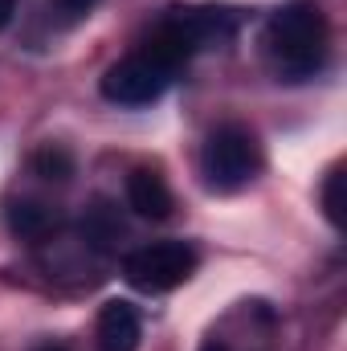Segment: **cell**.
<instances>
[{
	"instance_id": "9",
	"label": "cell",
	"mask_w": 347,
	"mask_h": 351,
	"mask_svg": "<svg viewBox=\"0 0 347 351\" xmlns=\"http://www.w3.org/2000/svg\"><path fill=\"white\" fill-rule=\"evenodd\" d=\"M119 237H123V225H119L115 208L106 200H94V208H86V217H82V241L98 254H110Z\"/></svg>"
},
{
	"instance_id": "2",
	"label": "cell",
	"mask_w": 347,
	"mask_h": 351,
	"mask_svg": "<svg viewBox=\"0 0 347 351\" xmlns=\"http://www.w3.org/2000/svg\"><path fill=\"white\" fill-rule=\"evenodd\" d=\"M233 29H237V16L229 8H176L160 21V29L147 37L143 49H152L156 58L180 70V62H188L192 53L229 41Z\"/></svg>"
},
{
	"instance_id": "4",
	"label": "cell",
	"mask_w": 347,
	"mask_h": 351,
	"mask_svg": "<svg viewBox=\"0 0 347 351\" xmlns=\"http://www.w3.org/2000/svg\"><path fill=\"white\" fill-rule=\"evenodd\" d=\"M192 274H196V250L184 245V241H152V245H139L123 262V278L139 294H168L176 286H184Z\"/></svg>"
},
{
	"instance_id": "11",
	"label": "cell",
	"mask_w": 347,
	"mask_h": 351,
	"mask_svg": "<svg viewBox=\"0 0 347 351\" xmlns=\"http://www.w3.org/2000/svg\"><path fill=\"white\" fill-rule=\"evenodd\" d=\"M323 208H327V221H331L335 229H344V168H331V172H327Z\"/></svg>"
},
{
	"instance_id": "14",
	"label": "cell",
	"mask_w": 347,
	"mask_h": 351,
	"mask_svg": "<svg viewBox=\"0 0 347 351\" xmlns=\"http://www.w3.org/2000/svg\"><path fill=\"white\" fill-rule=\"evenodd\" d=\"M200 351H229V348H225V339H208Z\"/></svg>"
},
{
	"instance_id": "1",
	"label": "cell",
	"mask_w": 347,
	"mask_h": 351,
	"mask_svg": "<svg viewBox=\"0 0 347 351\" xmlns=\"http://www.w3.org/2000/svg\"><path fill=\"white\" fill-rule=\"evenodd\" d=\"M265 62L270 70L282 78V82H307L323 70L327 62V45H331V33H327V16L315 0H290L282 4L270 25H265Z\"/></svg>"
},
{
	"instance_id": "5",
	"label": "cell",
	"mask_w": 347,
	"mask_h": 351,
	"mask_svg": "<svg viewBox=\"0 0 347 351\" xmlns=\"http://www.w3.org/2000/svg\"><path fill=\"white\" fill-rule=\"evenodd\" d=\"M172 78H176V66H168L164 58H156L152 49H139V53L115 62L102 74L98 90L115 106H147V102H156L164 90L172 86Z\"/></svg>"
},
{
	"instance_id": "15",
	"label": "cell",
	"mask_w": 347,
	"mask_h": 351,
	"mask_svg": "<svg viewBox=\"0 0 347 351\" xmlns=\"http://www.w3.org/2000/svg\"><path fill=\"white\" fill-rule=\"evenodd\" d=\"M37 351H66V348H53V343H45V348H37Z\"/></svg>"
},
{
	"instance_id": "6",
	"label": "cell",
	"mask_w": 347,
	"mask_h": 351,
	"mask_svg": "<svg viewBox=\"0 0 347 351\" xmlns=\"http://www.w3.org/2000/svg\"><path fill=\"white\" fill-rule=\"evenodd\" d=\"M139 311L123 298H110L102 311H98V327H94V343L98 351H135L139 348Z\"/></svg>"
},
{
	"instance_id": "10",
	"label": "cell",
	"mask_w": 347,
	"mask_h": 351,
	"mask_svg": "<svg viewBox=\"0 0 347 351\" xmlns=\"http://www.w3.org/2000/svg\"><path fill=\"white\" fill-rule=\"evenodd\" d=\"M33 172L41 176V180H58V184H66V180L74 176V160H70L66 147H41V152L33 156Z\"/></svg>"
},
{
	"instance_id": "3",
	"label": "cell",
	"mask_w": 347,
	"mask_h": 351,
	"mask_svg": "<svg viewBox=\"0 0 347 351\" xmlns=\"http://www.w3.org/2000/svg\"><path fill=\"white\" fill-rule=\"evenodd\" d=\"M200 172H204V184L213 192H237V188H246L261 172V147H258V139H254V131H246L237 123L217 127L208 135L204 152H200Z\"/></svg>"
},
{
	"instance_id": "13",
	"label": "cell",
	"mask_w": 347,
	"mask_h": 351,
	"mask_svg": "<svg viewBox=\"0 0 347 351\" xmlns=\"http://www.w3.org/2000/svg\"><path fill=\"white\" fill-rule=\"evenodd\" d=\"M12 12H16V0H0V29L12 21Z\"/></svg>"
},
{
	"instance_id": "12",
	"label": "cell",
	"mask_w": 347,
	"mask_h": 351,
	"mask_svg": "<svg viewBox=\"0 0 347 351\" xmlns=\"http://www.w3.org/2000/svg\"><path fill=\"white\" fill-rule=\"evenodd\" d=\"M53 4H58L62 12H74V16H82V12H90L98 0H53Z\"/></svg>"
},
{
	"instance_id": "8",
	"label": "cell",
	"mask_w": 347,
	"mask_h": 351,
	"mask_svg": "<svg viewBox=\"0 0 347 351\" xmlns=\"http://www.w3.org/2000/svg\"><path fill=\"white\" fill-rule=\"evenodd\" d=\"M8 229L16 237H25V241H41V237H49L58 229V213L37 204V200H16L8 208Z\"/></svg>"
},
{
	"instance_id": "7",
	"label": "cell",
	"mask_w": 347,
	"mask_h": 351,
	"mask_svg": "<svg viewBox=\"0 0 347 351\" xmlns=\"http://www.w3.org/2000/svg\"><path fill=\"white\" fill-rule=\"evenodd\" d=\"M127 204L147 221H164L172 213V192H168L164 176H156L152 168H135L127 176Z\"/></svg>"
}]
</instances>
